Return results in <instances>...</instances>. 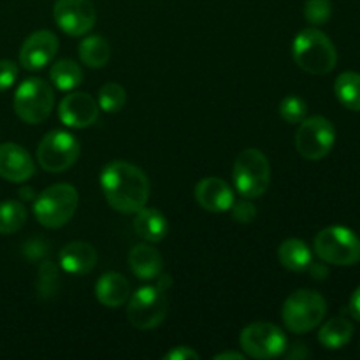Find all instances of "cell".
Instances as JSON below:
<instances>
[{"label": "cell", "mask_w": 360, "mask_h": 360, "mask_svg": "<svg viewBox=\"0 0 360 360\" xmlns=\"http://www.w3.org/2000/svg\"><path fill=\"white\" fill-rule=\"evenodd\" d=\"M165 360H199L200 355L190 347H178L164 355Z\"/></svg>", "instance_id": "836d02e7"}, {"label": "cell", "mask_w": 360, "mask_h": 360, "mask_svg": "<svg viewBox=\"0 0 360 360\" xmlns=\"http://www.w3.org/2000/svg\"><path fill=\"white\" fill-rule=\"evenodd\" d=\"M243 352L257 360H271L283 355L288 348L287 336L278 326L269 322H255L246 326L239 336Z\"/></svg>", "instance_id": "9c48e42d"}, {"label": "cell", "mask_w": 360, "mask_h": 360, "mask_svg": "<svg viewBox=\"0 0 360 360\" xmlns=\"http://www.w3.org/2000/svg\"><path fill=\"white\" fill-rule=\"evenodd\" d=\"M58 51V37L49 30H37L28 35L20 51V65L25 70L44 69Z\"/></svg>", "instance_id": "5bb4252c"}, {"label": "cell", "mask_w": 360, "mask_h": 360, "mask_svg": "<svg viewBox=\"0 0 360 360\" xmlns=\"http://www.w3.org/2000/svg\"><path fill=\"white\" fill-rule=\"evenodd\" d=\"M352 336H354V323L343 316H336L323 323L319 333V341L327 350H340L350 343Z\"/></svg>", "instance_id": "7402d4cb"}, {"label": "cell", "mask_w": 360, "mask_h": 360, "mask_svg": "<svg viewBox=\"0 0 360 360\" xmlns=\"http://www.w3.org/2000/svg\"><path fill=\"white\" fill-rule=\"evenodd\" d=\"M236 190L245 199L262 197L269 188L271 165L266 155L257 148H248L238 155L232 169Z\"/></svg>", "instance_id": "5b68a950"}, {"label": "cell", "mask_w": 360, "mask_h": 360, "mask_svg": "<svg viewBox=\"0 0 360 360\" xmlns=\"http://www.w3.org/2000/svg\"><path fill=\"white\" fill-rule=\"evenodd\" d=\"M308 350H304V348H302V345H295L294 347V350L290 352V354L287 355L288 359H301V357H308Z\"/></svg>", "instance_id": "74e56055"}, {"label": "cell", "mask_w": 360, "mask_h": 360, "mask_svg": "<svg viewBox=\"0 0 360 360\" xmlns=\"http://www.w3.org/2000/svg\"><path fill=\"white\" fill-rule=\"evenodd\" d=\"M245 354H238V352H221V354L214 355V360H245Z\"/></svg>", "instance_id": "8d00e7d4"}, {"label": "cell", "mask_w": 360, "mask_h": 360, "mask_svg": "<svg viewBox=\"0 0 360 360\" xmlns=\"http://www.w3.org/2000/svg\"><path fill=\"white\" fill-rule=\"evenodd\" d=\"M27 224V210L18 200L0 202V234H14Z\"/></svg>", "instance_id": "484cf974"}, {"label": "cell", "mask_w": 360, "mask_h": 360, "mask_svg": "<svg viewBox=\"0 0 360 360\" xmlns=\"http://www.w3.org/2000/svg\"><path fill=\"white\" fill-rule=\"evenodd\" d=\"M35 172V164L23 146L14 143L0 144V178L11 183H23Z\"/></svg>", "instance_id": "9a60e30c"}, {"label": "cell", "mask_w": 360, "mask_h": 360, "mask_svg": "<svg viewBox=\"0 0 360 360\" xmlns=\"http://www.w3.org/2000/svg\"><path fill=\"white\" fill-rule=\"evenodd\" d=\"M334 143H336V129L323 116L304 118L295 134V148L306 160H320L327 157Z\"/></svg>", "instance_id": "8fae6325"}, {"label": "cell", "mask_w": 360, "mask_h": 360, "mask_svg": "<svg viewBox=\"0 0 360 360\" xmlns=\"http://www.w3.org/2000/svg\"><path fill=\"white\" fill-rule=\"evenodd\" d=\"M292 56L299 69L315 76H326L338 63L336 46L319 28H304L295 35Z\"/></svg>", "instance_id": "7a4b0ae2"}, {"label": "cell", "mask_w": 360, "mask_h": 360, "mask_svg": "<svg viewBox=\"0 0 360 360\" xmlns=\"http://www.w3.org/2000/svg\"><path fill=\"white\" fill-rule=\"evenodd\" d=\"M53 18L63 34L77 37L95 27L97 11L90 0H56Z\"/></svg>", "instance_id": "7c38bea8"}, {"label": "cell", "mask_w": 360, "mask_h": 360, "mask_svg": "<svg viewBox=\"0 0 360 360\" xmlns=\"http://www.w3.org/2000/svg\"><path fill=\"white\" fill-rule=\"evenodd\" d=\"M95 297L105 308H120L130 299V283L123 274L105 273L95 283Z\"/></svg>", "instance_id": "ac0fdd59"}, {"label": "cell", "mask_w": 360, "mask_h": 360, "mask_svg": "<svg viewBox=\"0 0 360 360\" xmlns=\"http://www.w3.org/2000/svg\"><path fill=\"white\" fill-rule=\"evenodd\" d=\"M81 155V144L72 134L53 130L37 146V160L44 171L63 172L72 167Z\"/></svg>", "instance_id": "30bf717a"}, {"label": "cell", "mask_w": 360, "mask_h": 360, "mask_svg": "<svg viewBox=\"0 0 360 360\" xmlns=\"http://www.w3.org/2000/svg\"><path fill=\"white\" fill-rule=\"evenodd\" d=\"M23 248V253L30 260L42 259V257L46 255V252H48V246H46V243L42 241V239H32V241H28Z\"/></svg>", "instance_id": "d6a6232c"}, {"label": "cell", "mask_w": 360, "mask_h": 360, "mask_svg": "<svg viewBox=\"0 0 360 360\" xmlns=\"http://www.w3.org/2000/svg\"><path fill=\"white\" fill-rule=\"evenodd\" d=\"M77 49L81 62L90 69H101L111 58V44L102 35H88Z\"/></svg>", "instance_id": "603a6c76"}, {"label": "cell", "mask_w": 360, "mask_h": 360, "mask_svg": "<svg viewBox=\"0 0 360 360\" xmlns=\"http://www.w3.org/2000/svg\"><path fill=\"white\" fill-rule=\"evenodd\" d=\"M315 253L326 264L355 266L360 260V239L350 229L333 225L316 234Z\"/></svg>", "instance_id": "52a82bcc"}, {"label": "cell", "mask_w": 360, "mask_h": 360, "mask_svg": "<svg viewBox=\"0 0 360 360\" xmlns=\"http://www.w3.org/2000/svg\"><path fill=\"white\" fill-rule=\"evenodd\" d=\"M167 295H165V290H162L157 285L137 288V292L130 295L129 306H127L130 323L139 330H150L160 326L167 316Z\"/></svg>", "instance_id": "ba28073f"}, {"label": "cell", "mask_w": 360, "mask_h": 360, "mask_svg": "<svg viewBox=\"0 0 360 360\" xmlns=\"http://www.w3.org/2000/svg\"><path fill=\"white\" fill-rule=\"evenodd\" d=\"M49 77L55 88L62 91H70L83 83V70L74 60H58L49 70Z\"/></svg>", "instance_id": "cb8c5ba5"}, {"label": "cell", "mask_w": 360, "mask_h": 360, "mask_svg": "<svg viewBox=\"0 0 360 360\" xmlns=\"http://www.w3.org/2000/svg\"><path fill=\"white\" fill-rule=\"evenodd\" d=\"M333 16V4L330 0H306L304 18L313 27H322Z\"/></svg>", "instance_id": "f546056e"}, {"label": "cell", "mask_w": 360, "mask_h": 360, "mask_svg": "<svg viewBox=\"0 0 360 360\" xmlns=\"http://www.w3.org/2000/svg\"><path fill=\"white\" fill-rule=\"evenodd\" d=\"M195 200L202 210L211 213H225L234 204V192L224 179L211 176L204 178L195 186Z\"/></svg>", "instance_id": "2e32d148"}, {"label": "cell", "mask_w": 360, "mask_h": 360, "mask_svg": "<svg viewBox=\"0 0 360 360\" xmlns=\"http://www.w3.org/2000/svg\"><path fill=\"white\" fill-rule=\"evenodd\" d=\"M60 266L69 274H86L97 264V252L90 243L72 241L60 250Z\"/></svg>", "instance_id": "e0dca14e"}, {"label": "cell", "mask_w": 360, "mask_h": 360, "mask_svg": "<svg viewBox=\"0 0 360 360\" xmlns=\"http://www.w3.org/2000/svg\"><path fill=\"white\" fill-rule=\"evenodd\" d=\"M60 122L70 129H86L98 118V104L84 91H72L65 95L58 108Z\"/></svg>", "instance_id": "4fadbf2b"}, {"label": "cell", "mask_w": 360, "mask_h": 360, "mask_svg": "<svg viewBox=\"0 0 360 360\" xmlns=\"http://www.w3.org/2000/svg\"><path fill=\"white\" fill-rule=\"evenodd\" d=\"M18 79V65L11 60H0V91L9 90Z\"/></svg>", "instance_id": "1f68e13d"}, {"label": "cell", "mask_w": 360, "mask_h": 360, "mask_svg": "<svg viewBox=\"0 0 360 360\" xmlns=\"http://www.w3.org/2000/svg\"><path fill=\"white\" fill-rule=\"evenodd\" d=\"M55 105L53 86L39 77H28L14 94V111L18 118L30 125L46 122Z\"/></svg>", "instance_id": "8992f818"}, {"label": "cell", "mask_w": 360, "mask_h": 360, "mask_svg": "<svg viewBox=\"0 0 360 360\" xmlns=\"http://www.w3.org/2000/svg\"><path fill=\"white\" fill-rule=\"evenodd\" d=\"M348 308H350V315L354 316L357 322H360V287L354 292V294H352L350 304H348Z\"/></svg>", "instance_id": "d590c367"}, {"label": "cell", "mask_w": 360, "mask_h": 360, "mask_svg": "<svg viewBox=\"0 0 360 360\" xmlns=\"http://www.w3.org/2000/svg\"><path fill=\"white\" fill-rule=\"evenodd\" d=\"M134 229H136L137 236L148 243H160L164 241L165 236L169 232L167 218L153 207H146L139 210L136 213V220H134Z\"/></svg>", "instance_id": "ffe728a7"}, {"label": "cell", "mask_w": 360, "mask_h": 360, "mask_svg": "<svg viewBox=\"0 0 360 360\" xmlns=\"http://www.w3.org/2000/svg\"><path fill=\"white\" fill-rule=\"evenodd\" d=\"M127 102V91L118 83H105L98 90V109L105 112H118Z\"/></svg>", "instance_id": "4316f807"}, {"label": "cell", "mask_w": 360, "mask_h": 360, "mask_svg": "<svg viewBox=\"0 0 360 360\" xmlns=\"http://www.w3.org/2000/svg\"><path fill=\"white\" fill-rule=\"evenodd\" d=\"M101 186L109 206L123 214L137 213L150 199L146 174L130 162L115 160L105 165L101 174Z\"/></svg>", "instance_id": "6da1fadb"}, {"label": "cell", "mask_w": 360, "mask_h": 360, "mask_svg": "<svg viewBox=\"0 0 360 360\" xmlns=\"http://www.w3.org/2000/svg\"><path fill=\"white\" fill-rule=\"evenodd\" d=\"M79 195L69 183H56L39 193L34 202V214L46 229H60L72 220Z\"/></svg>", "instance_id": "277c9868"}, {"label": "cell", "mask_w": 360, "mask_h": 360, "mask_svg": "<svg viewBox=\"0 0 360 360\" xmlns=\"http://www.w3.org/2000/svg\"><path fill=\"white\" fill-rule=\"evenodd\" d=\"M20 197H21V199H25V200L34 199V190H32V188H21L20 190Z\"/></svg>", "instance_id": "f35d334b"}, {"label": "cell", "mask_w": 360, "mask_h": 360, "mask_svg": "<svg viewBox=\"0 0 360 360\" xmlns=\"http://www.w3.org/2000/svg\"><path fill=\"white\" fill-rule=\"evenodd\" d=\"M60 287V278L56 266L49 260H44L39 267V281H37V290L42 299H49L56 294Z\"/></svg>", "instance_id": "83f0119b"}, {"label": "cell", "mask_w": 360, "mask_h": 360, "mask_svg": "<svg viewBox=\"0 0 360 360\" xmlns=\"http://www.w3.org/2000/svg\"><path fill=\"white\" fill-rule=\"evenodd\" d=\"M327 315V302L315 290H295L287 297L281 308L285 327L294 334H306L316 329Z\"/></svg>", "instance_id": "3957f363"}, {"label": "cell", "mask_w": 360, "mask_h": 360, "mask_svg": "<svg viewBox=\"0 0 360 360\" xmlns=\"http://www.w3.org/2000/svg\"><path fill=\"white\" fill-rule=\"evenodd\" d=\"M278 260L285 269L302 273V271H308L309 264L313 262V253L304 241L290 238L285 239L278 248Z\"/></svg>", "instance_id": "44dd1931"}, {"label": "cell", "mask_w": 360, "mask_h": 360, "mask_svg": "<svg viewBox=\"0 0 360 360\" xmlns=\"http://www.w3.org/2000/svg\"><path fill=\"white\" fill-rule=\"evenodd\" d=\"M129 266L139 280H157L164 271V259L151 245H136L129 253Z\"/></svg>", "instance_id": "d6986e66"}, {"label": "cell", "mask_w": 360, "mask_h": 360, "mask_svg": "<svg viewBox=\"0 0 360 360\" xmlns=\"http://www.w3.org/2000/svg\"><path fill=\"white\" fill-rule=\"evenodd\" d=\"M238 224H252L257 218V207L250 200H238L229 210Z\"/></svg>", "instance_id": "4dcf8cb0"}, {"label": "cell", "mask_w": 360, "mask_h": 360, "mask_svg": "<svg viewBox=\"0 0 360 360\" xmlns=\"http://www.w3.org/2000/svg\"><path fill=\"white\" fill-rule=\"evenodd\" d=\"M308 271H309V274H311V276L315 278V280H326V278L329 276V269H327V267L323 266V264L311 262V264H309Z\"/></svg>", "instance_id": "e575fe53"}, {"label": "cell", "mask_w": 360, "mask_h": 360, "mask_svg": "<svg viewBox=\"0 0 360 360\" xmlns=\"http://www.w3.org/2000/svg\"><path fill=\"white\" fill-rule=\"evenodd\" d=\"M334 94L345 108L360 111V74L352 70L340 74L334 83Z\"/></svg>", "instance_id": "d4e9b609"}, {"label": "cell", "mask_w": 360, "mask_h": 360, "mask_svg": "<svg viewBox=\"0 0 360 360\" xmlns=\"http://www.w3.org/2000/svg\"><path fill=\"white\" fill-rule=\"evenodd\" d=\"M308 115V104L304 98L297 97V95H288L281 101L280 104V116L287 123H301Z\"/></svg>", "instance_id": "f1b7e54d"}]
</instances>
